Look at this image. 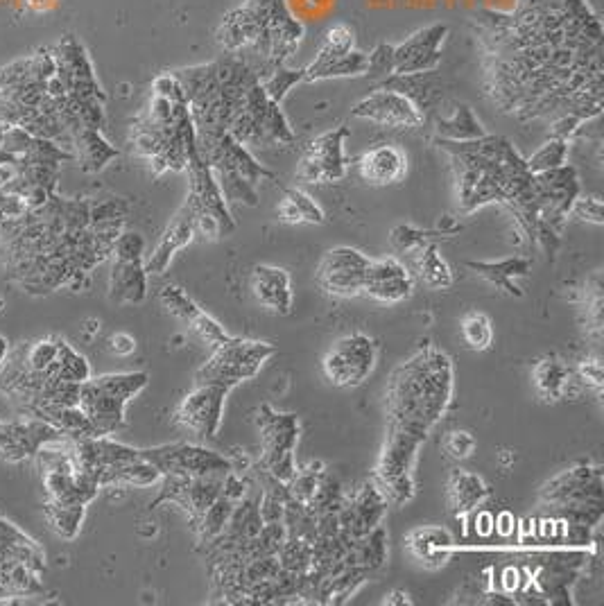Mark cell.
Segmentation results:
<instances>
[{
  "label": "cell",
  "mask_w": 604,
  "mask_h": 606,
  "mask_svg": "<svg viewBox=\"0 0 604 606\" xmlns=\"http://www.w3.org/2000/svg\"><path fill=\"white\" fill-rule=\"evenodd\" d=\"M487 98L519 123L548 120L573 136L604 105V28L589 0H516L514 10H476Z\"/></svg>",
  "instance_id": "6da1fadb"
},
{
  "label": "cell",
  "mask_w": 604,
  "mask_h": 606,
  "mask_svg": "<svg viewBox=\"0 0 604 606\" xmlns=\"http://www.w3.org/2000/svg\"><path fill=\"white\" fill-rule=\"evenodd\" d=\"M437 145L451 157L457 204L473 213L487 204H503L514 215L530 245L537 242L539 188L537 175L505 136L485 134L473 141H444Z\"/></svg>",
  "instance_id": "7a4b0ae2"
},
{
  "label": "cell",
  "mask_w": 604,
  "mask_h": 606,
  "mask_svg": "<svg viewBox=\"0 0 604 606\" xmlns=\"http://www.w3.org/2000/svg\"><path fill=\"white\" fill-rule=\"evenodd\" d=\"M304 34V23L290 12L288 0H243L222 16L215 43L222 53L252 66L258 80H265L288 66Z\"/></svg>",
  "instance_id": "3957f363"
},
{
  "label": "cell",
  "mask_w": 604,
  "mask_h": 606,
  "mask_svg": "<svg viewBox=\"0 0 604 606\" xmlns=\"http://www.w3.org/2000/svg\"><path fill=\"white\" fill-rule=\"evenodd\" d=\"M129 143L138 157L148 161L154 177L186 170L188 154L195 147V129L184 86L172 71L154 77L148 107L129 127Z\"/></svg>",
  "instance_id": "277c9868"
},
{
  "label": "cell",
  "mask_w": 604,
  "mask_h": 606,
  "mask_svg": "<svg viewBox=\"0 0 604 606\" xmlns=\"http://www.w3.org/2000/svg\"><path fill=\"white\" fill-rule=\"evenodd\" d=\"M453 398V362L444 351H419L396 367L385 389L387 430L426 439Z\"/></svg>",
  "instance_id": "5b68a950"
},
{
  "label": "cell",
  "mask_w": 604,
  "mask_h": 606,
  "mask_svg": "<svg viewBox=\"0 0 604 606\" xmlns=\"http://www.w3.org/2000/svg\"><path fill=\"white\" fill-rule=\"evenodd\" d=\"M195 152L211 168L222 195L231 204L258 206V184L276 181L274 172L261 166L245 145L227 132L195 134Z\"/></svg>",
  "instance_id": "8992f818"
},
{
  "label": "cell",
  "mask_w": 604,
  "mask_h": 606,
  "mask_svg": "<svg viewBox=\"0 0 604 606\" xmlns=\"http://www.w3.org/2000/svg\"><path fill=\"white\" fill-rule=\"evenodd\" d=\"M150 376L145 371L107 374L89 378L80 387V408L89 417L98 437H109L125 428V408L148 387Z\"/></svg>",
  "instance_id": "52a82bcc"
},
{
  "label": "cell",
  "mask_w": 604,
  "mask_h": 606,
  "mask_svg": "<svg viewBox=\"0 0 604 606\" xmlns=\"http://www.w3.org/2000/svg\"><path fill=\"white\" fill-rule=\"evenodd\" d=\"M274 353L276 349L270 342L229 337L227 342L215 346L211 358L197 369L195 383H215L234 389L245 380H252Z\"/></svg>",
  "instance_id": "ba28073f"
},
{
  "label": "cell",
  "mask_w": 604,
  "mask_h": 606,
  "mask_svg": "<svg viewBox=\"0 0 604 606\" xmlns=\"http://www.w3.org/2000/svg\"><path fill=\"white\" fill-rule=\"evenodd\" d=\"M304 71V84L360 77L369 73V53L356 50V34L347 23H335L324 34L317 57Z\"/></svg>",
  "instance_id": "9c48e42d"
},
{
  "label": "cell",
  "mask_w": 604,
  "mask_h": 606,
  "mask_svg": "<svg viewBox=\"0 0 604 606\" xmlns=\"http://www.w3.org/2000/svg\"><path fill=\"white\" fill-rule=\"evenodd\" d=\"M424 441L426 439L408 435V432L387 430L376 466V484L383 491V496L394 502V505H403V502H408L414 496L412 471Z\"/></svg>",
  "instance_id": "30bf717a"
},
{
  "label": "cell",
  "mask_w": 604,
  "mask_h": 606,
  "mask_svg": "<svg viewBox=\"0 0 604 606\" xmlns=\"http://www.w3.org/2000/svg\"><path fill=\"white\" fill-rule=\"evenodd\" d=\"M258 432H261V469L270 478L288 484L295 478V448L299 439V419L295 414L274 412L270 405L258 408Z\"/></svg>",
  "instance_id": "8fae6325"
},
{
  "label": "cell",
  "mask_w": 604,
  "mask_h": 606,
  "mask_svg": "<svg viewBox=\"0 0 604 606\" xmlns=\"http://www.w3.org/2000/svg\"><path fill=\"white\" fill-rule=\"evenodd\" d=\"M376 365V344L362 333L340 337L322 360L324 378L333 387H358L365 383Z\"/></svg>",
  "instance_id": "7c38bea8"
},
{
  "label": "cell",
  "mask_w": 604,
  "mask_h": 606,
  "mask_svg": "<svg viewBox=\"0 0 604 606\" xmlns=\"http://www.w3.org/2000/svg\"><path fill=\"white\" fill-rule=\"evenodd\" d=\"M349 136L351 129L347 125H338L313 138L301 154L297 179L304 184H333V181L347 177L349 159L344 143Z\"/></svg>",
  "instance_id": "4fadbf2b"
},
{
  "label": "cell",
  "mask_w": 604,
  "mask_h": 606,
  "mask_svg": "<svg viewBox=\"0 0 604 606\" xmlns=\"http://www.w3.org/2000/svg\"><path fill=\"white\" fill-rule=\"evenodd\" d=\"M143 460H148L154 469L163 475H188V478H202V475H224L234 471L227 457L215 453V450H206L202 446L184 444H163L157 448L141 450Z\"/></svg>",
  "instance_id": "5bb4252c"
},
{
  "label": "cell",
  "mask_w": 604,
  "mask_h": 606,
  "mask_svg": "<svg viewBox=\"0 0 604 606\" xmlns=\"http://www.w3.org/2000/svg\"><path fill=\"white\" fill-rule=\"evenodd\" d=\"M371 258L353 247H335L317 265V285L331 297L351 299L362 294Z\"/></svg>",
  "instance_id": "9a60e30c"
},
{
  "label": "cell",
  "mask_w": 604,
  "mask_h": 606,
  "mask_svg": "<svg viewBox=\"0 0 604 606\" xmlns=\"http://www.w3.org/2000/svg\"><path fill=\"white\" fill-rule=\"evenodd\" d=\"M446 23H430L401 43H392V75L433 73L442 64Z\"/></svg>",
  "instance_id": "2e32d148"
},
{
  "label": "cell",
  "mask_w": 604,
  "mask_h": 606,
  "mask_svg": "<svg viewBox=\"0 0 604 606\" xmlns=\"http://www.w3.org/2000/svg\"><path fill=\"white\" fill-rule=\"evenodd\" d=\"M231 389L215 383H195L175 412V423L197 437H215L220 430L224 401Z\"/></svg>",
  "instance_id": "e0dca14e"
},
{
  "label": "cell",
  "mask_w": 604,
  "mask_h": 606,
  "mask_svg": "<svg viewBox=\"0 0 604 606\" xmlns=\"http://www.w3.org/2000/svg\"><path fill=\"white\" fill-rule=\"evenodd\" d=\"M351 114L356 118L369 120V123L374 125L392 129H414L424 125L426 120L421 109L414 105L408 95L392 89H383V86H378L374 93L362 98L358 105L351 109Z\"/></svg>",
  "instance_id": "ac0fdd59"
},
{
  "label": "cell",
  "mask_w": 604,
  "mask_h": 606,
  "mask_svg": "<svg viewBox=\"0 0 604 606\" xmlns=\"http://www.w3.org/2000/svg\"><path fill=\"white\" fill-rule=\"evenodd\" d=\"M602 498L600 466H573L555 475L541 489V500L555 509L580 505V502H602Z\"/></svg>",
  "instance_id": "d6986e66"
},
{
  "label": "cell",
  "mask_w": 604,
  "mask_h": 606,
  "mask_svg": "<svg viewBox=\"0 0 604 606\" xmlns=\"http://www.w3.org/2000/svg\"><path fill=\"white\" fill-rule=\"evenodd\" d=\"M161 303L166 306L170 315H175L181 322L191 326V331L200 337L206 346H211V349L227 342L231 337L211 315H206L184 290L177 288V285H166V288L161 290Z\"/></svg>",
  "instance_id": "ffe728a7"
},
{
  "label": "cell",
  "mask_w": 604,
  "mask_h": 606,
  "mask_svg": "<svg viewBox=\"0 0 604 606\" xmlns=\"http://www.w3.org/2000/svg\"><path fill=\"white\" fill-rule=\"evenodd\" d=\"M412 274L408 272L399 258H378L371 261L365 276V288L362 292L371 299L383 303H399L410 299L412 294Z\"/></svg>",
  "instance_id": "44dd1931"
},
{
  "label": "cell",
  "mask_w": 604,
  "mask_h": 606,
  "mask_svg": "<svg viewBox=\"0 0 604 606\" xmlns=\"http://www.w3.org/2000/svg\"><path fill=\"white\" fill-rule=\"evenodd\" d=\"M385 509L387 498L383 496V491L378 489V484L367 482L365 487L356 493V498L351 500L349 507H340L338 518L342 532L353 541L362 539V536H367L374 527H378Z\"/></svg>",
  "instance_id": "7402d4cb"
},
{
  "label": "cell",
  "mask_w": 604,
  "mask_h": 606,
  "mask_svg": "<svg viewBox=\"0 0 604 606\" xmlns=\"http://www.w3.org/2000/svg\"><path fill=\"white\" fill-rule=\"evenodd\" d=\"M362 181L371 186H392L408 175V154L392 143H381L362 154L358 161Z\"/></svg>",
  "instance_id": "603a6c76"
},
{
  "label": "cell",
  "mask_w": 604,
  "mask_h": 606,
  "mask_svg": "<svg viewBox=\"0 0 604 606\" xmlns=\"http://www.w3.org/2000/svg\"><path fill=\"white\" fill-rule=\"evenodd\" d=\"M252 292L254 299L270 313L279 317L292 313L290 274L283 267L256 265L252 272Z\"/></svg>",
  "instance_id": "cb8c5ba5"
},
{
  "label": "cell",
  "mask_w": 604,
  "mask_h": 606,
  "mask_svg": "<svg viewBox=\"0 0 604 606\" xmlns=\"http://www.w3.org/2000/svg\"><path fill=\"white\" fill-rule=\"evenodd\" d=\"M148 297L145 258H114L109 274V299L116 303H143Z\"/></svg>",
  "instance_id": "d4e9b609"
},
{
  "label": "cell",
  "mask_w": 604,
  "mask_h": 606,
  "mask_svg": "<svg viewBox=\"0 0 604 606\" xmlns=\"http://www.w3.org/2000/svg\"><path fill=\"white\" fill-rule=\"evenodd\" d=\"M532 380L539 396L546 398V401H562V398L577 396L580 387H584L575 369L559 358L539 360L532 369Z\"/></svg>",
  "instance_id": "484cf974"
},
{
  "label": "cell",
  "mask_w": 604,
  "mask_h": 606,
  "mask_svg": "<svg viewBox=\"0 0 604 606\" xmlns=\"http://www.w3.org/2000/svg\"><path fill=\"white\" fill-rule=\"evenodd\" d=\"M0 561L23 564L37 570V573L46 570V554H43L41 545L7 521L5 516H0Z\"/></svg>",
  "instance_id": "4316f807"
},
{
  "label": "cell",
  "mask_w": 604,
  "mask_h": 606,
  "mask_svg": "<svg viewBox=\"0 0 604 606\" xmlns=\"http://www.w3.org/2000/svg\"><path fill=\"white\" fill-rule=\"evenodd\" d=\"M469 270L482 276L487 283L496 285L498 290L507 292L509 297H523L519 285L514 283L516 276H528L532 270V261L523 256L503 258V261H467Z\"/></svg>",
  "instance_id": "83f0119b"
},
{
  "label": "cell",
  "mask_w": 604,
  "mask_h": 606,
  "mask_svg": "<svg viewBox=\"0 0 604 606\" xmlns=\"http://www.w3.org/2000/svg\"><path fill=\"white\" fill-rule=\"evenodd\" d=\"M71 145L75 150L73 157L89 175H96V172L105 170L111 161L120 157V150L102 136V129H82V132L73 136Z\"/></svg>",
  "instance_id": "f1b7e54d"
},
{
  "label": "cell",
  "mask_w": 604,
  "mask_h": 606,
  "mask_svg": "<svg viewBox=\"0 0 604 606\" xmlns=\"http://www.w3.org/2000/svg\"><path fill=\"white\" fill-rule=\"evenodd\" d=\"M276 213H279V220L286 224H324L326 220L322 206L299 188L283 190V199Z\"/></svg>",
  "instance_id": "f546056e"
},
{
  "label": "cell",
  "mask_w": 604,
  "mask_h": 606,
  "mask_svg": "<svg viewBox=\"0 0 604 606\" xmlns=\"http://www.w3.org/2000/svg\"><path fill=\"white\" fill-rule=\"evenodd\" d=\"M161 482V473L154 469V466L143 460V457H136L132 462H125L116 466V469H109L100 475V489L102 487H152V484Z\"/></svg>",
  "instance_id": "4dcf8cb0"
},
{
  "label": "cell",
  "mask_w": 604,
  "mask_h": 606,
  "mask_svg": "<svg viewBox=\"0 0 604 606\" xmlns=\"http://www.w3.org/2000/svg\"><path fill=\"white\" fill-rule=\"evenodd\" d=\"M451 545V534L442 527H424V530L412 532L410 536V550L430 566L446 564L451 557Z\"/></svg>",
  "instance_id": "1f68e13d"
},
{
  "label": "cell",
  "mask_w": 604,
  "mask_h": 606,
  "mask_svg": "<svg viewBox=\"0 0 604 606\" xmlns=\"http://www.w3.org/2000/svg\"><path fill=\"white\" fill-rule=\"evenodd\" d=\"M487 498V487L478 475L469 471H455L448 482V505L455 514H467Z\"/></svg>",
  "instance_id": "d6a6232c"
},
{
  "label": "cell",
  "mask_w": 604,
  "mask_h": 606,
  "mask_svg": "<svg viewBox=\"0 0 604 606\" xmlns=\"http://www.w3.org/2000/svg\"><path fill=\"white\" fill-rule=\"evenodd\" d=\"M41 573L23 564L0 561V600L3 597H34L41 595Z\"/></svg>",
  "instance_id": "836d02e7"
},
{
  "label": "cell",
  "mask_w": 604,
  "mask_h": 606,
  "mask_svg": "<svg viewBox=\"0 0 604 606\" xmlns=\"http://www.w3.org/2000/svg\"><path fill=\"white\" fill-rule=\"evenodd\" d=\"M435 125L439 138H444V141H473V138L487 134V129L482 127L469 105H455L453 116L437 118Z\"/></svg>",
  "instance_id": "e575fe53"
},
{
  "label": "cell",
  "mask_w": 604,
  "mask_h": 606,
  "mask_svg": "<svg viewBox=\"0 0 604 606\" xmlns=\"http://www.w3.org/2000/svg\"><path fill=\"white\" fill-rule=\"evenodd\" d=\"M417 276L419 281L426 285L428 290H446L453 285V272L448 263L439 254V247L435 242H428L426 247L417 251Z\"/></svg>",
  "instance_id": "d590c367"
},
{
  "label": "cell",
  "mask_w": 604,
  "mask_h": 606,
  "mask_svg": "<svg viewBox=\"0 0 604 606\" xmlns=\"http://www.w3.org/2000/svg\"><path fill=\"white\" fill-rule=\"evenodd\" d=\"M43 514H46L48 525L53 527V532L62 539L71 541L80 534V527L86 514V505L82 502H57V500H48L43 505Z\"/></svg>",
  "instance_id": "8d00e7d4"
},
{
  "label": "cell",
  "mask_w": 604,
  "mask_h": 606,
  "mask_svg": "<svg viewBox=\"0 0 604 606\" xmlns=\"http://www.w3.org/2000/svg\"><path fill=\"white\" fill-rule=\"evenodd\" d=\"M46 380H68V383H86L91 378V367L84 356H80L73 346H68L64 340H59V351L53 365L48 367Z\"/></svg>",
  "instance_id": "74e56055"
},
{
  "label": "cell",
  "mask_w": 604,
  "mask_h": 606,
  "mask_svg": "<svg viewBox=\"0 0 604 606\" xmlns=\"http://www.w3.org/2000/svg\"><path fill=\"white\" fill-rule=\"evenodd\" d=\"M568 159V141L566 138H555L552 136L550 141L543 143L532 157L525 159L528 163V170L532 175H539V172H548L555 168H562Z\"/></svg>",
  "instance_id": "f35d334b"
},
{
  "label": "cell",
  "mask_w": 604,
  "mask_h": 606,
  "mask_svg": "<svg viewBox=\"0 0 604 606\" xmlns=\"http://www.w3.org/2000/svg\"><path fill=\"white\" fill-rule=\"evenodd\" d=\"M462 340L471 351H487L494 342V326L485 313H469L462 322Z\"/></svg>",
  "instance_id": "ab89813d"
},
{
  "label": "cell",
  "mask_w": 604,
  "mask_h": 606,
  "mask_svg": "<svg viewBox=\"0 0 604 606\" xmlns=\"http://www.w3.org/2000/svg\"><path fill=\"white\" fill-rule=\"evenodd\" d=\"M59 351V340L55 337H46V340L32 342L28 349L23 351V365L34 374H46L48 367L53 365Z\"/></svg>",
  "instance_id": "60d3db41"
},
{
  "label": "cell",
  "mask_w": 604,
  "mask_h": 606,
  "mask_svg": "<svg viewBox=\"0 0 604 606\" xmlns=\"http://www.w3.org/2000/svg\"><path fill=\"white\" fill-rule=\"evenodd\" d=\"M263 89L267 91V95H270L272 100L276 102H283L286 100V95L295 89L297 84H304V71H292V68H281V71L272 73L270 77H265V80H261Z\"/></svg>",
  "instance_id": "b9f144b4"
},
{
  "label": "cell",
  "mask_w": 604,
  "mask_h": 606,
  "mask_svg": "<svg viewBox=\"0 0 604 606\" xmlns=\"http://www.w3.org/2000/svg\"><path fill=\"white\" fill-rule=\"evenodd\" d=\"M586 326L591 335L600 340L602 335V283L600 276H595L593 283H586Z\"/></svg>",
  "instance_id": "7bdbcfd3"
},
{
  "label": "cell",
  "mask_w": 604,
  "mask_h": 606,
  "mask_svg": "<svg viewBox=\"0 0 604 606\" xmlns=\"http://www.w3.org/2000/svg\"><path fill=\"white\" fill-rule=\"evenodd\" d=\"M34 141V136L30 132H25L19 125H3L0 127V147L7 152L16 154V157H23L25 152L30 150V145Z\"/></svg>",
  "instance_id": "ee69618b"
},
{
  "label": "cell",
  "mask_w": 604,
  "mask_h": 606,
  "mask_svg": "<svg viewBox=\"0 0 604 606\" xmlns=\"http://www.w3.org/2000/svg\"><path fill=\"white\" fill-rule=\"evenodd\" d=\"M575 220L580 222H591V224H602L604 222V206H602V199L600 197H577L573 206H571V213Z\"/></svg>",
  "instance_id": "f6af8a7d"
},
{
  "label": "cell",
  "mask_w": 604,
  "mask_h": 606,
  "mask_svg": "<svg viewBox=\"0 0 604 606\" xmlns=\"http://www.w3.org/2000/svg\"><path fill=\"white\" fill-rule=\"evenodd\" d=\"M442 446L446 450V455L453 457V460H467V457L473 453V448H476V439H473V435L467 430H457V432H448Z\"/></svg>",
  "instance_id": "bcb514c9"
},
{
  "label": "cell",
  "mask_w": 604,
  "mask_h": 606,
  "mask_svg": "<svg viewBox=\"0 0 604 606\" xmlns=\"http://www.w3.org/2000/svg\"><path fill=\"white\" fill-rule=\"evenodd\" d=\"M433 233L428 231H419L412 227H396L392 231V245L399 251H419L421 247L428 245V238Z\"/></svg>",
  "instance_id": "7dc6e473"
},
{
  "label": "cell",
  "mask_w": 604,
  "mask_h": 606,
  "mask_svg": "<svg viewBox=\"0 0 604 606\" xmlns=\"http://www.w3.org/2000/svg\"><path fill=\"white\" fill-rule=\"evenodd\" d=\"M0 457H3L5 462L28 460V455H25L23 446L14 437L12 426H10V423H3V421H0Z\"/></svg>",
  "instance_id": "c3c4849f"
},
{
  "label": "cell",
  "mask_w": 604,
  "mask_h": 606,
  "mask_svg": "<svg viewBox=\"0 0 604 606\" xmlns=\"http://www.w3.org/2000/svg\"><path fill=\"white\" fill-rule=\"evenodd\" d=\"M577 378H580V383L586 387V389H595V392H602V362L600 358H591V360H584L580 367L575 369Z\"/></svg>",
  "instance_id": "681fc988"
},
{
  "label": "cell",
  "mask_w": 604,
  "mask_h": 606,
  "mask_svg": "<svg viewBox=\"0 0 604 606\" xmlns=\"http://www.w3.org/2000/svg\"><path fill=\"white\" fill-rule=\"evenodd\" d=\"M109 351L116 353V356H132L136 351V340L127 333H116L109 337Z\"/></svg>",
  "instance_id": "f907efd6"
},
{
  "label": "cell",
  "mask_w": 604,
  "mask_h": 606,
  "mask_svg": "<svg viewBox=\"0 0 604 606\" xmlns=\"http://www.w3.org/2000/svg\"><path fill=\"white\" fill-rule=\"evenodd\" d=\"M23 3L34 12H48V10H53V7H57L59 0H23Z\"/></svg>",
  "instance_id": "816d5d0a"
},
{
  "label": "cell",
  "mask_w": 604,
  "mask_h": 606,
  "mask_svg": "<svg viewBox=\"0 0 604 606\" xmlns=\"http://www.w3.org/2000/svg\"><path fill=\"white\" fill-rule=\"evenodd\" d=\"M16 161H19L16 154L7 152V150H3V147H0V168H14Z\"/></svg>",
  "instance_id": "f5cc1de1"
},
{
  "label": "cell",
  "mask_w": 604,
  "mask_h": 606,
  "mask_svg": "<svg viewBox=\"0 0 604 606\" xmlns=\"http://www.w3.org/2000/svg\"><path fill=\"white\" fill-rule=\"evenodd\" d=\"M7 356H10V342H7V337L0 335V367L5 365Z\"/></svg>",
  "instance_id": "db71d44e"
},
{
  "label": "cell",
  "mask_w": 604,
  "mask_h": 606,
  "mask_svg": "<svg viewBox=\"0 0 604 606\" xmlns=\"http://www.w3.org/2000/svg\"><path fill=\"white\" fill-rule=\"evenodd\" d=\"M12 175H14V170H12V168H0V186H3L5 181L10 179Z\"/></svg>",
  "instance_id": "11a10c76"
}]
</instances>
